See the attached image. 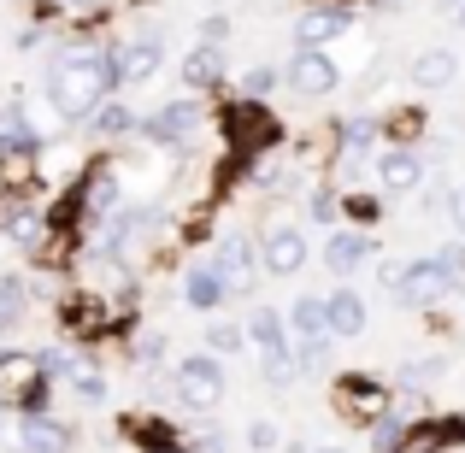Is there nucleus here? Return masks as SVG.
<instances>
[{"label": "nucleus", "instance_id": "nucleus-36", "mask_svg": "<svg viewBox=\"0 0 465 453\" xmlns=\"http://www.w3.org/2000/svg\"><path fill=\"white\" fill-rule=\"evenodd\" d=\"M341 206H348V212L360 218V224H365V218H377V201H371V194H348Z\"/></svg>", "mask_w": 465, "mask_h": 453}, {"label": "nucleus", "instance_id": "nucleus-26", "mask_svg": "<svg viewBox=\"0 0 465 453\" xmlns=\"http://www.w3.org/2000/svg\"><path fill=\"white\" fill-rule=\"evenodd\" d=\"M401 442H407V424H401L395 412H383V419L371 424V453H401Z\"/></svg>", "mask_w": 465, "mask_h": 453}, {"label": "nucleus", "instance_id": "nucleus-7", "mask_svg": "<svg viewBox=\"0 0 465 453\" xmlns=\"http://www.w3.org/2000/svg\"><path fill=\"white\" fill-rule=\"evenodd\" d=\"M283 77H289V89H295V94H312V101H318V94H330L341 83V71H336V59H330L324 47H301V54L289 59Z\"/></svg>", "mask_w": 465, "mask_h": 453}, {"label": "nucleus", "instance_id": "nucleus-11", "mask_svg": "<svg viewBox=\"0 0 465 453\" xmlns=\"http://www.w3.org/2000/svg\"><path fill=\"white\" fill-rule=\"evenodd\" d=\"M265 271L272 277H295L301 265H307V241H301L295 224H272V236H265Z\"/></svg>", "mask_w": 465, "mask_h": 453}, {"label": "nucleus", "instance_id": "nucleus-24", "mask_svg": "<svg viewBox=\"0 0 465 453\" xmlns=\"http://www.w3.org/2000/svg\"><path fill=\"white\" fill-rule=\"evenodd\" d=\"M130 430H136L130 442H136L142 453H171V448H177V430H171L165 419H136Z\"/></svg>", "mask_w": 465, "mask_h": 453}, {"label": "nucleus", "instance_id": "nucleus-4", "mask_svg": "<svg viewBox=\"0 0 465 453\" xmlns=\"http://www.w3.org/2000/svg\"><path fill=\"white\" fill-rule=\"evenodd\" d=\"M454 283H460V271L442 260V253H436V260H419V265H407V271H401L395 300H407V306H430V300H442Z\"/></svg>", "mask_w": 465, "mask_h": 453}, {"label": "nucleus", "instance_id": "nucleus-33", "mask_svg": "<svg viewBox=\"0 0 465 453\" xmlns=\"http://www.w3.org/2000/svg\"><path fill=\"white\" fill-rule=\"evenodd\" d=\"M206 341H213L218 359H230V353H242V324H213V336H206Z\"/></svg>", "mask_w": 465, "mask_h": 453}, {"label": "nucleus", "instance_id": "nucleus-3", "mask_svg": "<svg viewBox=\"0 0 465 453\" xmlns=\"http://www.w3.org/2000/svg\"><path fill=\"white\" fill-rule=\"evenodd\" d=\"M224 130H230V142H236V153H242V159L277 148V136H283V124H277V118L265 113L260 101H236V106L224 113Z\"/></svg>", "mask_w": 465, "mask_h": 453}, {"label": "nucleus", "instance_id": "nucleus-37", "mask_svg": "<svg viewBox=\"0 0 465 453\" xmlns=\"http://www.w3.org/2000/svg\"><path fill=\"white\" fill-rule=\"evenodd\" d=\"M272 83H277V71H272V65H253V71H248V94H265Z\"/></svg>", "mask_w": 465, "mask_h": 453}, {"label": "nucleus", "instance_id": "nucleus-5", "mask_svg": "<svg viewBox=\"0 0 465 453\" xmlns=\"http://www.w3.org/2000/svg\"><path fill=\"white\" fill-rule=\"evenodd\" d=\"M177 395L189 400V407H218V395H224V365H218V353H189V359L177 365Z\"/></svg>", "mask_w": 465, "mask_h": 453}, {"label": "nucleus", "instance_id": "nucleus-16", "mask_svg": "<svg viewBox=\"0 0 465 453\" xmlns=\"http://www.w3.org/2000/svg\"><path fill=\"white\" fill-rule=\"evenodd\" d=\"M365 253H371V236H360V230H330L324 241V265L336 277H348L353 265H365Z\"/></svg>", "mask_w": 465, "mask_h": 453}, {"label": "nucleus", "instance_id": "nucleus-18", "mask_svg": "<svg viewBox=\"0 0 465 453\" xmlns=\"http://www.w3.org/2000/svg\"><path fill=\"white\" fill-rule=\"evenodd\" d=\"M77 201H83V218H113L118 212V171H94Z\"/></svg>", "mask_w": 465, "mask_h": 453}, {"label": "nucleus", "instance_id": "nucleus-23", "mask_svg": "<svg viewBox=\"0 0 465 453\" xmlns=\"http://www.w3.org/2000/svg\"><path fill=\"white\" fill-rule=\"evenodd\" d=\"M289 324H295V341L330 336V312H324V300H295V306H289Z\"/></svg>", "mask_w": 465, "mask_h": 453}, {"label": "nucleus", "instance_id": "nucleus-12", "mask_svg": "<svg viewBox=\"0 0 465 453\" xmlns=\"http://www.w3.org/2000/svg\"><path fill=\"white\" fill-rule=\"evenodd\" d=\"M236 289H230V277L218 271V260L213 265H189V277H183V300L194 306V312H213L218 300H230Z\"/></svg>", "mask_w": 465, "mask_h": 453}, {"label": "nucleus", "instance_id": "nucleus-6", "mask_svg": "<svg viewBox=\"0 0 465 453\" xmlns=\"http://www.w3.org/2000/svg\"><path fill=\"white\" fill-rule=\"evenodd\" d=\"M348 24H353V12L341 6H330V0H318V6H307L295 18V47H330V42H341L348 35Z\"/></svg>", "mask_w": 465, "mask_h": 453}, {"label": "nucleus", "instance_id": "nucleus-15", "mask_svg": "<svg viewBox=\"0 0 465 453\" xmlns=\"http://www.w3.org/2000/svg\"><path fill=\"white\" fill-rule=\"evenodd\" d=\"M454 77H460V54L454 47H424V54L412 59V83H419V89H448Z\"/></svg>", "mask_w": 465, "mask_h": 453}, {"label": "nucleus", "instance_id": "nucleus-20", "mask_svg": "<svg viewBox=\"0 0 465 453\" xmlns=\"http://www.w3.org/2000/svg\"><path fill=\"white\" fill-rule=\"evenodd\" d=\"M118 71H124V83H142L159 71V35H142V42H130L124 54H118Z\"/></svg>", "mask_w": 465, "mask_h": 453}, {"label": "nucleus", "instance_id": "nucleus-38", "mask_svg": "<svg viewBox=\"0 0 465 453\" xmlns=\"http://www.w3.org/2000/svg\"><path fill=\"white\" fill-rule=\"evenodd\" d=\"M201 35H206V42L218 47V42H224V35H230V24H224V18H206V24H201Z\"/></svg>", "mask_w": 465, "mask_h": 453}, {"label": "nucleus", "instance_id": "nucleus-39", "mask_svg": "<svg viewBox=\"0 0 465 453\" xmlns=\"http://www.w3.org/2000/svg\"><path fill=\"white\" fill-rule=\"evenodd\" d=\"M201 453H224V442H218V430H206V436H201Z\"/></svg>", "mask_w": 465, "mask_h": 453}, {"label": "nucleus", "instance_id": "nucleus-27", "mask_svg": "<svg viewBox=\"0 0 465 453\" xmlns=\"http://www.w3.org/2000/svg\"><path fill=\"white\" fill-rule=\"evenodd\" d=\"M295 377H301V359H295V353H272V359H265V383H272V389H283V395H289V383H295Z\"/></svg>", "mask_w": 465, "mask_h": 453}, {"label": "nucleus", "instance_id": "nucleus-40", "mask_svg": "<svg viewBox=\"0 0 465 453\" xmlns=\"http://www.w3.org/2000/svg\"><path fill=\"white\" fill-rule=\"evenodd\" d=\"M454 224L465 230V194H454Z\"/></svg>", "mask_w": 465, "mask_h": 453}, {"label": "nucleus", "instance_id": "nucleus-41", "mask_svg": "<svg viewBox=\"0 0 465 453\" xmlns=\"http://www.w3.org/2000/svg\"><path fill=\"white\" fill-rule=\"evenodd\" d=\"M436 6H454V12H460V6H465V0H436Z\"/></svg>", "mask_w": 465, "mask_h": 453}, {"label": "nucleus", "instance_id": "nucleus-28", "mask_svg": "<svg viewBox=\"0 0 465 453\" xmlns=\"http://www.w3.org/2000/svg\"><path fill=\"white\" fill-rule=\"evenodd\" d=\"M94 130H101V136H124V130H136V113H130V106H101V113H94Z\"/></svg>", "mask_w": 465, "mask_h": 453}, {"label": "nucleus", "instance_id": "nucleus-14", "mask_svg": "<svg viewBox=\"0 0 465 453\" xmlns=\"http://www.w3.org/2000/svg\"><path fill=\"white\" fill-rule=\"evenodd\" d=\"M465 442V419H424L407 430V442H401V453H448Z\"/></svg>", "mask_w": 465, "mask_h": 453}, {"label": "nucleus", "instance_id": "nucleus-22", "mask_svg": "<svg viewBox=\"0 0 465 453\" xmlns=\"http://www.w3.org/2000/svg\"><path fill=\"white\" fill-rule=\"evenodd\" d=\"M248 336L260 341V353L272 359V353H289V336H283V318L272 312V306H260V312L248 318Z\"/></svg>", "mask_w": 465, "mask_h": 453}, {"label": "nucleus", "instance_id": "nucleus-42", "mask_svg": "<svg viewBox=\"0 0 465 453\" xmlns=\"http://www.w3.org/2000/svg\"><path fill=\"white\" fill-rule=\"evenodd\" d=\"M454 18H460V30H465V6H460V12H454Z\"/></svg>", "mask_w": 465, "mask_h": 453}, {"label": "nucleus", "instance_id": "nucleus-32", "mask_svg": "<svg viewBox=\"0 0 465 453\" xmlns=\"http://www.w3.org/2000/svg\"><path fill=\"white\" fill-rule=\"evenodd\" d=\"M71 389H77L83 400H106V377L89 371V365H77V371H71Z\"/></svg>", "mask_w": 465, "mask_h": 453}, {"label": "nucleus", "instance_id": "nucleus-17", "mask_svg": "<svg viewBox=\"0 0 465 453\" xmlns=\"http://www.w3.org/2000/svg\"><path fill=\"white\" fill-rule=\"evenodd\" d=\"M324 312H330V336L348 341L365 330V300L353 295V289H336V295H324Z\"/></svg>", "mask_w": 465, "mask_h": 453}, {"label": "nucleus", "instance_id": "nucleus-43", "mask_svg": "<svg viewBox=\"0 0 465 453\" xmlns=\"http://www.w3.org/2000/svg\"><path fill=\"white\" fill-rule=\"evenodd\" d=\"M318 453H341V448H318Z\"/></svg>", "mask_w": 465, "mask_h": 453}, {"label": "nucleus", "instance_id": "nucleus-19", "mask_svg": "<svg viewBox=\"0 0 465 453\" xmlns=\"http://www.w3.org/2000/svg\"><path fill=\"white\" fill-rule=\"evenodd\" d=\"M218 77H224V54H218L213 42H201L189 59H183V83H189V89H213Z\"/></svg>", "mask_w": 465, "mask_h": 453}, {"label": "nucleus", "instance_id": "nucleus-13", "mask_svg": "<svg viewBox=\"0 0 465 453\" xmlns=\"http://www.w3.org/2000/svg\"><path fill=\"white\" fill-rule=\"evenodd\" d=\"M377 182H383L389 194L419 189V182H424V159L412 148H383V153H377Z\"/></svg>", "mask_w": 465, "mask_h": 453}, {"label": "nucleus", "instance_id": "nucleus-9", "mask_svg": "<svg viewBox=\"0 0 465 453\" xmlns=\"http://www.w3.org/2000/svg\"><path fill=\"white\" fill-rule=\"evenodd\" d=\"M253 265H265V253L253 248V241L242 236V230H230V236L218 241V271L230 277V289H236V295H248V283H253Z\"/></svg>", "mask_w": 465, "mask_h": 453}, {"label": "nucleus", "instance_id": "nucleus-10", "mask_svg": "<svg viewBox=\"0 0 465 453\" xmlns=\"http://www.w3.org/2000/svg\"><path fill=\"white\" fill-rule=\"evenodd\" d=\"M194 124H201V106H194V101H171L165 113L142 118V136H148V142H171V148H183V142L194 136Z\"/></svg>", "mask_w": 465, "mask_h": 453}, {"label": "nucleus", "instance_id": "nucleus-35", "mask_svg": "<svg viewBox=\"0 0 465 453\" xmlns=\"http://www.w3.org/2000/svg\"><path fill=\"white\" fill-rule=\"evenodd\" d=\"M336 194H312V218H318V224H336Z\"/></svg>", "mask_w": 465, "mask_h": 453}, {"label": "nucleus", "instance_id": "nucleus-2", "mask_svg": "<svg viewBox=\"0 0 465 453\" xmlns=\"http://www.w3.org/2000/svg\"><path fill=\"white\" fill-rule=\"evenodd\" d=\"M47 353H24V348H6L0 353V400L12 407H42V389H47Z\"/></svg>", "mask_w": 465, "mask_h": 453}, {"label": "nucleus", "instance_id": "nucleus-30", "mask_svg": "<svg viewBox=\"0 0 465 453\" xmlns=\"http://www.w3.org/2000/svg\"><path fill=\"white\" fill-rule=\"evenodd\" d=\"M371 142H377V124H371V118H348V124H341V148L360 153V148H371Z\"/></svg>", "mask_w": 465, "mask_h": 453}, {"label": "nucleus", "instance_id": "nucleus-34", "mask_svg": "<svg viewBox=\"0 0 465 453\" xmlns=\"http://www.w3.org/2000/svg\"><path fill=\"white\" fill-rule=\"evenodd\" d=\"M248 448H253V453H272V448H277V424L253 419V424H248Z\"/></svg>", "mask_w": 465, "mask_h": 453}, {"label": "nucleus", "instance_id": "nucleus-29", "mask_svg": "<svg viewBox=\"0 0 465 453\" xmlns=\"http://www.w3.org/2000/svg\"><path fill=\"white\" fill-rule=\"evenodd\" d=\"M18 312H24V277L0 271V324H6V318H18Z\"/></svg>", "mask_w": 465, "mask_h": 453}, {"label": "nucleus", "instance_id": "nucleus-8", "mask_svg": "<svg viewBox=\"0 0 465 453\" xmlns=\"http://www.w3.org/2000/svg\"><path fill=\"white\" fill-rule=\"evenodd\" d=\"M336 407L348 412V419H383V412L395 407V395H389L377 377H341L336 383Z\"/></svg>", "mask_w": 465, "mask_h": 453}, {"label": "nucleus", "instance_id": "nucleus-1", "mask_svg": "<svg viewBox=\"0 0 465 453\" xmlns=\"http://www.w3.org/2000/svg\"><path fill=\"white\" fill-rule=\"evenodd\" d=\"M118 83H124L118 54H89V47H77V54L54 59V71H47V101L65 118H83V113H101L106 89H118Z\"/></svg>", "mask_w": 465, "mask_h": 453}, {"label": "nucleus", "instance_id": "nucleus-21", "mask_svg": "<svg viewBox=\"0 0 465 453\" xmlns=\"http://www.w3.org/2000/svg\"><path fill=\"white\" fill-rule=\"evenodd\" d=\"M65 448H71L65 424H54V419H35V412H30V424H24V453H65Z\"/></svg>", "mask_w": 465, "mask_h": 453}, {"label": "nucleus", "instance_id": "nucleus-31", "mask_svg": "<svg viewBox=\"0 0 465 453\" xmlns=\"http://www.w3.org/2000/svg\"><path fill=\"white\" fill-rule=\"evenodd\" d=\"M6 236L30 248V241H42V218H35V212H12V218H6Z\"/></svg>", "mask_w": 465, "mask_h": 453}, {"label": "nucleus", "instance_id": "nucleus-25", "mask_svg": "<svg viewBox=\"0 0 465 453\" xmlns=\"http://www.w3.org/2000/svg\"><path fill=\"white\" fill-rule=\"evenodd\" d=\"M442 377H448V359H442V353L401 365V383H407V389H430V383H442Z\"/></svg>", "mask_w": 465, "mask_h": 453}]
</instances>
